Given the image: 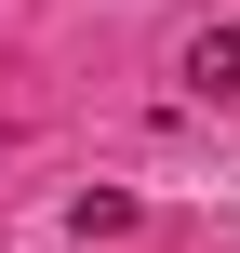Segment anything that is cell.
Here are the masks:
<instances>
[{
  "mask_svg": "<svg viewBox=\"0 0 240 253\" xmlns=\"http://www.w3.org/2000/svg\"><path fill=\"white\" fill-rule=\"evenodd\" d=\"M67 227H80V240H120V227H134V200H120V187H94V200H67Z\"/></svg>",
  "mask_w": 240,
  "mask_h": 253,
  "instance_id": "7a4b0ae2",
  "label": "cell"
},
{
  "mask_svg": "<svg viewBox=\"0 0 240 253\" xmlns=\"http://www.w3.org/2000/svg\"><path fill=\"white\" fill-rule=\"evenodd\" d=\"M187 80L200 93H240V27H187Z\"/></svg>",
  "mask_w": 240,
  "mask_h": 253,
  "instance_id": "6da1fadb",
  "label": "cell"
}]
</instances>
